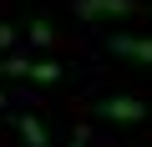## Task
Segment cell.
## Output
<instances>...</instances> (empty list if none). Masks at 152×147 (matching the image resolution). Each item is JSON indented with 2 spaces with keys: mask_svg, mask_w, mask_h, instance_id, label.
I'll return each mask as SVG.
<instances>
[{
  "mask_svg": "<svg viewBox=\"0 0 152 147\" xmlns=\"http://www.w3.org/2000/svg\"><path fill=\"white\" fill-rule=\"evenodd\" d=\"M112 51H117V56H132V61H147V66H152V36H112Z\"/></svg>",
  "mask_w": 152,
  "mask_h": 147,
  "instance_id": "cell-3",
  "label": "cell"
},
{
  "mask_svg": "<svg viewBox=\"0 0 152 147\" xmlns=\"http://www.w3.org/2000/svg\"><path fill=\"white\" fill-rule=\"evenodd\" d=\"M20 137H26V147H51V132L41 117H20Z\"/></svg>",
  "mask_w": 152,
  "mask_h": 147,
  "instance_id": "cell-4",
  "label": "cell"
},
{
  "mask_svg": "<svg viewBox=\"0 0 152 147\" xmlns=\"http://www.w3.org/2000/svg\"><path fill=\"white\" fill-rule=\"evenodd\" d=\"M10 46H15V31H10V26H0V51H10Z\"/></svg>",
  "mask_w": 152,
  "mask_h": 147,
  "instance_id": "cell-8",
  "label": "cell"
},
{
  "mask_svg": "<svg viewBox=\"0 0 152 147\" xmlns=\"http://www.w3.org/2000/svg\"><path fill=\"white\" fill-rule=\"evenodd\" d=\"M71 10L81 20H117V15L137 10V0H71Z\"/></svg>",
  "mask_w": 152,
  "mask_h": 147,
  "instance_id": "cell-2",
  "label": "cell"
},
{
  "mask_svg": "<svg viewBox=\"0 0 152 147\" xmlns=\"http://www.w3.org/2000/svg\"><path fill=\"white\" fill-rule=\"evenodd\" d=\"M96 117H102V122H117V127H137V122H147V102H142V97L112 91V97L96 102Z\"/></svg>",
  "mask_w": 152,
  "mask_h": 147,
  "instance_id": "cell-1",
  "label": "cell"
},
{
  "mask_svg": "<svg viewBox=\"0 0 152 147\" xmlns=\"http://www.w3.org/2000/svg\"><path fill=\"white\" fill-rule=\"evenodd\" d=\"M31 81H41V86L61 81V66H56V61H31Z\"/></svg>",
  "mask_w": 152,
  "mask_h": 147,
  "instance_id": "cell-5",
  "label": "cell"
},
{
  "mask_svg": "<svg viewBox=\"0 0 152 147\" xmlns=\"http://www.w3.org/2000/svg\"><path fill=\"white\" fill-rule=\"evenodd\" d=\"M0 71H5V76H31V56H5Z\"/></svg>",
  "mask_w": 152,
  "mask_h": 147,
  "instance_id": "cell-7",
  "label": "cell"
},
{
  "mask_svg": "<svg viewBox=\"0 0 152 147\" xmlns=\"http://www.w3.org/2000/svg\"><path fill=\"white\" fill-rule=\"evenodd\" d=\"M76 147H86V132H76Z\"/></svg>",
  "mask_w": 152,
  "mask_h": 147,
  "instance_id": "cell-9",
  "label": "cell"
},
{
  "mask_svg": "<svg viewBox=\"0 0 152 147\" xmlns=\"http://www.w3.org/2000/svg\"><path fill=\"white\" fill-rule=\"evenodd\" d=\"M31 46H56V31H51V20H31Z\"/></svg>",
  "mask_w": 152,
  "mask_h": 147,
  "instance_id": "cell-6",
  "label": "cell"
}]
</instances>
